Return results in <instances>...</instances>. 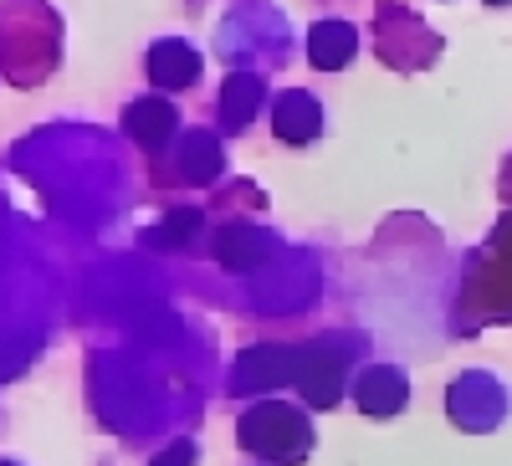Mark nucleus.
Returning a JSON list of instances; mask_svg holds the SVG:
<instances>
[{
  "label": "nucleus",
  "mask_w": 512,
  "mask_h": 466,
  "mask_svg": "<svg viewBox=\"0 0 512 466\" xmlns=\"http://www.w3.org/2000/svg\"><path fill=\"white\" fill-rule=\"evenodd\" d=\"M313 62L318 67H344L349 57H354V31L344 26V21H333V26H318L313 31Z\"/></svg>",
  "instance_id": "2"
},
{
  "label": "nucleus",
  "mask_w": 512,
  "mask_h": 466,
  "mask_svg": "<svg viewBox=\"0 0 512 466\" xmlns=\"http://www.w3.org/2000/svg\"><path fill=\"white\" fill-rule=\"evenodd\" d=\"M164 57H175V47H159V52H154V77H159V82L169 77V72H164ZM190 77H195V62L180 57V62H175V88H180V82H190Z\"/></svg>",
  "instance_id": "4"
},
{
  "label": "nucleus",
  "mask_w": 512,
  "mask_h": 466,
  "mask_svg": "<svg viewBox=\"0 0 512 466\" xmlns=\"http://www.w3.org/2000/svg\"><path fill=\"white\" fill-rule=\"evenodd\" d=\"M128 129H134L139 139H149V144H159L169 129H175V108L169 103H139L134 113H128Z\"/></svg>",
  "instance_id": "3"
},
{
  "label": "nucleus",
  "mask_w": 512,
  "mask_h": 466,
  "mask_svg": "<svg viewBox=\"0 0 512 466\" xmlns=\"http://www.w3.org/2000/svg\"><path fill=\"white\" fill-rule=\"evenodd\" d=\"M277 134L282 139H313L318 134V108H313V98H303V93H287L282 103H277Z\"/></svg>",
  "instance_id": "1"
},
{
  "label": "nucleus",
  "mask_w": 512,
  "mask_h": 466,
  "mask_svg": "<svg viewBox=\"0 0 512 466\" xmlns=\"http://www.w3.org/2000/svg\"><path fill=\"white\" fill-rule=\"evenodd\" d=\"M497 6H502V0H497Z\"/></svg>",
  "instance_id": "5"
}]
</instances>
